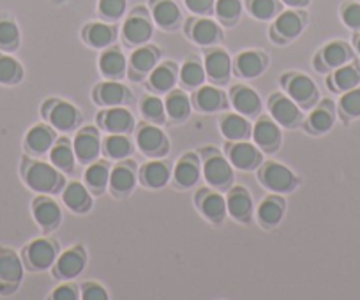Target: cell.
<instances>
[{
  "instance_id": "cell-1",
  "label": "cell",
  "mask_w": 360,
  "mask_h": 300,
  "mask_svg": "<svg viewBox=\"0 0 360 300\" xmlns=\"http://www.w3.org/2000/svg\"><path fill=\"white\" fill-rule=\"evenodd\" d=\"M23 178L27 185L36 193H55L62 185V175L57 168L41 161H25Z\"/></svg>"
},
{
  "instance_id": "cell-2",
  "label": "cell",
  "mask_w": 360,
  "mask_h": 300,
  "mask_svg": "<svg viewBox=\"0 0 360 300\" xmlns=\"http://www.w3.org/2000/svg\"><path fill=\"white\" fill-rule=\"evenodd\" d=\"M23 278V263L11 249L0 247V293L9 295L20 286Z\"/></svg>"
},
{
  "instance_id": "cell-3",
  "label": "cell",
  "mask_w": 360,
  "mask_h": 300,
  "mask_svg": "<svg viewBox=\"0 0 360 300\" xmlns=\"http://www.w3.org/2000/svg\"><path fill=\"white\" fill-rule=\"evenodd\" d=\"M23 258L30 270H46L57 261V247L50 240L37 239L25 247Z\"/></svg>"
},
{
  "instance_id": "cell-4",
  "label": "cell",
  "mask_w": 360,
  "mask_h": 300,
  "mask_svg": "<svg viewBox=\"0 0 360 300\" xmlns=\"http://www.w3.org/2000/svg\"><path fill=\"white\" fill-rule=\"evenodd\" d=\"M262 184L266 189L274 193H286L292 191L297 185V177L286 167L278 163H266L259 171Z\"/></svg>"
},
{
  "instance_id": "cell-5",
  "label": "cell",
  "mask_w": 360,
  "mask_h": 300,
  "mask_svg": "<svg viewBox=\"0 0 360 300\" xmlns=\"http://www.w3.org/2000/svg\"><path fill=\"white\" fill-rule=\"evenodd\" d=\"M43 115L58 131H71L79 120L78 110L69 103L60 101H53V108H50V101H48L43 108Z\"/></svg>"
},
{
  "instance_id": "cell-6",
  "label": "cell",
  "mask_w": 360,
  "mask_h": 300,
  "mask_svg": "<svg viewBox=\"0 0 360 300\" xmlns=\"http://www.w3.org/2000/svg\"><path fill=\"white\" fill-rule=\"evenodd\" d=\"M136 140L140 150L147 156H162L168 150V140H166L165 133L159 127L150 126V124L138 131Z\"/></svg>"
},
{
  "instance_id": "cell-7",
  "label": "cell",
  "mask_w": 360,
  "mask_h": 300,
  "mask_svg": "<svg viewBox=\"0 0 360 300\" xmlns=\"http://www.w3.org/2000/svg\"><path fill=\"white\" fill-rule=\"evenodd\" d=\"M252 138H255V143L259 148H263L265 152H274L279 143H281V131H279L278 124L274 120H270L269 117H262L255 124Z\"/></svg>"
},
{
  "instance_id": "cell-8",
  "label": "cell",
  "mask_w": 360,
  "mask_h": 300,
  "mask_svg": "<svg viewBox=\"0 0 360 300\" xmlns=\"http://www.w3.org/2000/svg\"><path fill=\"white\" fill-rule=\"evenodd\" d=\"M353 53L352 50H349L348 44L345 43H339V41H335V43H330L327 44V46L323 48V50L318 53V60L316 62V69L318 71H327V69H338L341 67V65L348 64L349 60H352Z\"/></svg>"
},
{
  "instance_id": "cell-9",
  "label": "cell",
  "mask_w": 360,
  "mask_h": 300,
  "mask_svg": "<svg viewBox=\"0 0 360 300\" xmlns=\"http://www.w3.org/2000/svg\"><path fill=\"white\" fill-rule=\"evenodd\" d=\"M285 85L290 98L299 103L300 106H311L316 99V85L313 84L311 78L304 77V74H292L290 80L285 78Z\"/></svg>"
},
{
  "instance_id": "cell-10",
  "label": "cell",
  "mask_w": 360,
  "mask_h": 300,
  "mask_svg": "<svg viewBox=\"0 0 360 300\" xmlns=\"http://www.w3.org/2000/svg\"><path fill=\"white\" fill-rule=\"evenodd\" d=\"M32 212L34 219H36L37 224L44 230L57 228L58 223H60L62 219V212L60 209H58V205L53 200L46 198V196H39V198L34 200Z\"/></svg>"
},
{
  "instance_id": "cell-11",
  "label": "cell",
  "mask_w": 360,
  "mask_h": 300,
  "mask_svg": "<svg viewBox=\"0 0 360 300\" xmlns=\"http://www.w3.org/2000/svg\"><path fill=\"white\" fill-rule=\"evenodd\" d=\"M269 108L276 122H279L281 126L293 127L297 126V122H299L300 119V112L299 108H297L295 101L285 98V96H272V99H270L269 103Z\"/></svg>"
},
{
  "instance_id": "cell-12",
  "label": "cell",
  "mask_w": 360,
  "mask_h": 300,
  "mask_svg": "<svg viewBox=\"0 0 360 300\" xmlns=\"http://www.w3.org/2000/svg\"><path fill=\"white\" fill-rule=\"evenodd\" d=\"M75 156L83 163H90L99 156V138L92 127H85L79 131L72 145Z\"/></svg>"
},
{
  "instance_id": "cell-13",
  "label": "cell",
  "mask_w": 360,
  "mask_h": 300,
  "mask_svg": "<svg viewBox=\"0 0 360 300\" xmlns=\"http://www.w3.org/2000/svg\"><path fill=\"white\" fill-rule=\"evenodd\" d=\"M228 154H230L231 164H233L235 168H238V170H255V168L262 163V156H259V152L256 150L255 145L244 143V141H238V143L231 145Z\"/></svg>"
},
{
  "instance_id": "cell-14",
  "label": "cell",
  "mask_w": 360,
  "mask_h": 300,
  "mask_svg": "<svg viewBox=\"0 0 360 300\" xmlns=\"http://www.w3.org/2000/svg\"><path fill=\"white\" fill-rule=\"evenodd\" d=\"M85 268V254L79 247L69 249L55 261V275L58 279H71L76 278L79 272Z\"/></svg>"
},
{
  "instance_id": "cell-15",
  "label": "cell",
  "mask_w": 360,
  "mask_h": 300,
  "mask_svg": "<svg viewBox=\"0 0 360 300\" xmlns=\"http://www.w3.org/2000/svg\"><path fill=\"white\" fill-rule=\"evenodd\" d=\"M203 174H205L207 182L214 188H224L231 181V167L219 154H212L210 157H207Z\"/></svg>"
},
{
  "instance_id": "cell-16",
  "label": "cell",
  "mask_w": 360,
  "mask_h": 300,
  "mask_svg": "<svg viewBox=\"0 0 360 300\" xmlns=\"http://www.w3.org/2000/svg\"><path fill=\"white\" fill-rule=\"evenodd\" d=\"M231 71V60L228 53L221 50H214L205 58V72L216 84H226Z\"/></svg>"
},
{
  "instance_id": "cell-17",
  "label": "cell",
  "mask_w": 360,
  "mask_h": 300,
  "mask_svg": "<svg viewBox=\"0 0 360 300\" xmlns=\"http://www.w3.org/2000/svg\"><path fill=\"white\" fill-rule=\"evenodd\" d=\"M230 96L235 110L238 113H242V115L252 117L262 108V101H259L258 94L255 91H251V89L244 87V85H237V87L231 89Z\"/></svg>"
},
{
  "instance_id": "cell-18",
  "label": "cell",
  "mask_w": 360,
  "mask_h": 300,
  "mask_svg": "<svg viewBox=\"0 0 360 300\" xmlns=\"http://www.w3.org/2000/svg\"><path fill=\"white\" fill-rule=\"evenodd\" d=\"M99 122L108 133L124 134L133 127V115L126 108H112L106 110L99 117Z\"/></svg>"
},
{
  "instance_id": "cell-19",
  "label": "cell",
  "mask_w": 360,
  "mask_h": 300,
  "mask_svg": "<svg viewBox=\"0 0 360 300\" xmlns=\"http://www.w3.org/2000/svg\"><path fill=\"white\" fill-rule=\"evenodd\" d=\"M200 193H202V195L198 196V203L203 216H205L207 219L214 221V223L223 221L228 210L226 200H224L221 195H217V193H210V191H200Z\"/></svg>"
},
{
  "instance_id": "cell-20",
  "label": "cell",
  "mask_w": 360,
  "mask_h": 300,
  "mask_svg": "<svg viewBox=\"0 0 360 300\" xmlns=\"http://www.w3.org/2000/svg\"><path fill=\"white\" fill-rule=\"evenodd\" d=\"M55 141V133L48 126H34L25 136V148L32 154H44Z\"/></svg>"
},
{
  "instance_id": "cell-21",
  "label": "cell",
  "mask_w": 360,
  "mask_h": 300,
  "mask_svg": "<svg viewBox=\"0 0 360 300\" xmlns=\"http://www.w3.org/2000/svg\"><path fill=\"white\" fill-rule=\"evenodd\" d=\"M152 25L145 16L134 15L124 25V37L129 44H143L150 39Z\"/></svg>"
},
{
  "instance_id": "cell-22",
  "label": "cell",
  "mask_w": 360,
  "mask_h": 300,
  "mask_svg": "<svg viewBox=\"0 0 360 300\" xmlns=\"http://www.w3.org/2000/svg\"><path fill=\"white\" fill-rule=\"evenodd\" d=\"M99 105L103 106H119L129 101V91L122 84L117 81H106L98 87V92L94 94Z\"/></svg>"
},
{
  "instance_id": "cell-23",
  "label": "cell",
  "mask_w": 360,
  "mask_h": 300,
  "mask_svg": "<svg viewBox=\"0 0 360 300\" xmlns=\"http://www.w3.org/2000/svg\"><path fill=\"white\" fill-rule=\"evenodd\" d=\"M266 60L263 55L256 53V51H244L235 60V71L240 74L242 78H256L259 77L265 69Z\"/></svg>"
},
{
  "instance_id": "cell-24",
  "label": "cell",
  "mask_w": 360,
  "mask_h": 300,
  "mask_svg": "<svg viewBox=\"0 0 360 300\" xmlns=\"http://www.w3.org/2000/svg\"><path fill=\"white\" fill-rule=\"evenodd\" d=\"M226 207L235 219L245 221L252 212V200L244 188H235L228 195Z\"/></svg>"
},
{
  "instance_id": "cell-25",
  "label": "cell",
  "mask_w": 360,
  "mask_h": 300,
  "mask_svg": "<svg viewBox=\"0 0 360 300\" xmlns=\"http://www.w3.org/2000/svg\"><path fill=\"white\" fill-rule=\"evenodd\" d=\"M332 89L339 92H348L360 84V67L356 64H345L335 69L334 77L330 78Z\"/></svg>"
},
{
  "instance_id": "cell-26",
  "label": "cell",
  "mask_w": 360,
  "mask_h": 300,
  "mask_svg": "<svg viewBox=\"0 0 360 300\" xmlns=\"http://www.w3.org/2000/svg\"><path fill=\"white\" fill-rule=\"evenodd\" d=\"M64 203L72 210V212H86L92 205V200H90V195L86 193L85 185L78 184V182H71L68 188L64 189Z\"/></svg>"
},
{
  "instance_id": "cell-27",
  "label": "cell",
  "mask_w": 360,
  "mask_h": 300,
  "mask_svg": "<svg viewBox=\"0 0 360 300\" xmlns=\"http://www.w3.org/2000/svg\"><path fill=\"white\" fill-rule=\"evenodd\" d=\"M136 184V175L129 164H119L110 174V188L115 195H127Z\"/></svg>"
},
{
  "instance_id": "cell-28",
  "label": "cell",
  "mask_w": 360,
  "mask_h": 300,
  "mask_svg": "<svg viewBox=\"0 0 360 300\" xmlns=\"http://www.w3.org/2000/svg\"><path fill=\"white\" fill-rule=\"evenodd\" d=\"M302 18H300L297 13L286 11L283 13V15H279V18L276 20L272 34H279V36L283 37V41H288L299 36V34L302 32Z\"/></svg>"
},
{
  "instance_id": "cell-29",
  "label": "cell",
  "mask_w": 360,
  "mask_h": 300,
  "mask_svg": "<svg viewBox=\"0 0 360 300\" xmlns=\"http://www.w3.org/2000/svg\"><path fill=\"white\" fill-rule=\"evenodd\" d=\"M155 23L162 29H173L180 20V9L173 0H159L152 9Z\"/></svg>"
},
{
  "instance_id": "cell-30",
  "label": "cell",
  "mask_w": 360,
  "mask_h": 300,
  "mask_svg": "<svg viewBox=\"0 0 360 300\" xmlns=\"http://www.w3.org/2000/svg\"><path fill=\"white\" fill-rule=\"evenodd\" d=\"M173 177H175V182L180 188H191V185H195L200 178L196 159H193V156H186L184 159L179 161L175 171H173Z\"/></svg>"
},
{
  "instance_id": "cell-31",
  "label": "cell",
  "mask_w": 360,
  "mask_h": 300,
  "mask_svg": "<svg viewBox=\"0 0 360 300\" xmlns=\"http://www.w3.org/2000/svg\"><path fill=\"white\" fill-rule=\"evenodd\" d=\"M195 103L202 112H217V110L226 106L223 92L217 91L216 87H202L195 96Z\"/></svg>"
},
{
  "instance_id": "cell-32",
  "label": "cell",
  "mask_w": 360,
  "mask_h": 300,
  "mask_svg": "<svg viewBox=\"0 0 360 300\" xmlns=\"http://www.w3.org/2000/svg\"><path fill=\"white\" fill-rule=\"evenodd\" d=\"M99 69L106 78H119L126 71V57L119 50H108L99 58Z\"/></svg>"
},
{
  "instance_id": "cell-33",
  "label": "cell",
  "mask_w": 360,
  "mask_h": 300,
  "mask_svg": "<svg viewBox=\"0 0 360 300\" xmlns=\"http://www.w3.org/2000/svg\"><path fill=\"white\" fill-rule=\"evenodd\" d=\"M169 178V170L165 163L161 161H154V163L145 164L141 170V182L152 189H159L166 185Z\"/></svg>"
},
{
  "instance_id": "cell-34",
  "label": "cell",
  "mask_w": 360,
  "mask_h": 300,
  "mask_svg": "<svg viewBox=\"0 0 360 300\" xmlns=\"http://www.w3.org/2000/svg\"><path fill=\"white\" fill-rule=\"evenodd\" d=\"M176 74L175 69H173L172 64H162L158 65V67L152 69L150 78H148V84L154 89L155 92H168L169 89L175 85Z\"/></svg>"
},
{
  "instance_id": "cell-35",
  "label": "cell",
  "mask_w": 360,
  "mask_h": 300,
  "mask_svg": "<svg viewBox=\"0 0 360 300\" xmlns=\"http://www.w3.org/2000/svg\"><path fill=\"white\" fill-rule=\"evenodd\" d=\"M85 182L96 195H101L110 182V170L106 163L90 164L85 171Z\"/></svg>"
},
{
  "instance_id": "cell-36",
  "label": "cell",
  "mask_w": 360,
  "mask_h": 300,
  "mask_svg": "<svg viewBox=\"0 0 360 300\" xmlns=\"http://www.w3.org/2000/svg\"><path fill=\"white\" fill-rule=\"evenodd\" d=\"M283 214H285V203L278 198L263 200L258 209V217L262 221V224H265V226H274V224H278L283 219Z\"/></svg>"
},
{
  "instance_id": "cell-37",
  "label": "cell",
  "mask_w": 360,
  "mask_h": 300,
  "mask_svg": "<svg viewBox=\"0 0 360 300\" xmlns=\"http://www.w3.org/2000/svg\"><path fill=\"white\" fill-rule=\"evenodd\" d=\"M221 131H223V134L228 140L240 141L244 138H248L249 124L240 115H226L221 120Z\"/></svg>"
},
{
  "instance_id": "cell-38",
  "label": "cell",
  "mask_w": 360,
  "mask_h": 300,
  "mask_svg": "<svg viewBox=\"0 0 360 300\" xmlns=\"http://www.w3.org/2000/svg\"><path fill=\"white\" fill-rule=\"evenodd\" d=\"M23 78V69L16 58L0 53V84L16 85Z\"/></svg>"
},
{
  "instance_id": "cell-39",
  "label": "cell",
  "mask_w": 360,
  "mask_h": 300,
  "mask_svg": "<svg viewBox=\"0 0 360 300\" xmlns=\"http://www.w3.org/2000/svg\"><path fill=\"white\" fill-rule=\"evenodd\" d=\"M189 112H191V105H189V99L184 92L175 91L168 96V99H166V113H168L169 119L180 122V120H184L189 115Z\"/></svg>"
},
{
  "instance_id": "cell-40",
  "label": "cell",
  "mask_w": 360,
  "mask_h": 300,
  "mask_svg": "<svg viewBox=\"0 0 360 300\" xmlns=\"http://www.w3.org/2000/svg\"><path fill=\"white\" fill-rule=\"evenodd\" d=\"M85 39L90 46L105 48L115 39V30L105 23H92V25L86 27Z\"/></svg>"
},
{
  "instance_id": "cell-41",
  "label": "cell",
  "mask_w": 360,
  "mask_h": 300,
  "mask_svg": "<svg viewBox=\"0 0 360 300\" xmlns=\"http://www.w3.org/2000/svg\"><path fill=\"white\" fill-rule=\"evenodd\" d=\"M51 163L57 170L72 171L75 168V150L71 148L69 141L60 140L53 148H51Z\"/></svg>"
},
{
  "instance_id": "cell-42",
  "label": "cell",
  "mask_w": 360,
  "mask_h": 300,
  "mask_svg": "<svg viewBox=\"0 0 360 300\" xmlns=\"http://www.w3.org/2000/svg\"><path fill=\"white\" fill-rule=\"evenodd\" d=\"M219 37V29L214 22L210 20H198L195 22L191 29V39L195 43L202 44V46H209V44H214Z\"/></svg>"
},
{
  "instance_id": "cell-43",
  "label": "cell",
  "mask_w": 360,
  "mask_h": 300,
  "mask_svg": "<svg viewBox=\"0 0 360 300\" xmlns=\"http://www.w3.org/2000/svg\"><path fill=\"white\" fill-rule=\"evenodd\" d=\"M158 50L155 48H138L133 55H131V67L133 71H138V74H145V72L152 71L158 64Z\"/></svg>"
},
{
  "instance_id": "cell-44",
  "label": "cell",
  "mask_w": 360,
  "mask_h": 300,
  "mask_svg": "<svg viewBox=\"0 0 360 300\" xmlns=\"http://www.w3.org/2000/svg\"><path fill=\"white\" fill-rule=\"evenodd\" d=\"M328 106V105H327ZM327 106H321V108H316L307 119V126L313 133H327V131L332 129L334 126V113H332L330 108Z\"/></svg>"
},
{
  "instance_id": "cell-45",
  "label": "cell",
  "mask_w": 360,
  "mask_h": 300,
  "mask_svg": "<svg viewBox=\"0 0 360 300\" xmlns=\"http://www.w3.org/2000/svg\"><path fill=\"white\" fill-rule=\"evenodd\" d=\"M180 78H182V84H184L186 87H200V85L205 81V69L202 67V64H200L198 60H188L182 65Z\"/></svg>"
},
{
  "instance_id": "cell-46",
  "label": "cell",
  "mask_w": 360,
  "mask_h": 300,
  "mask_svg": "<svg viewBox=\"0 0 360 300\" xmlns=\"http://www.w3.org/2000/svg\"><path fill=\"white\" fill-rule=\"evenodd\" d=\"M105 150L112 159H124L131 154V141L124 134H113L106 138Z\"/></svg>"
},
{
  "instance_id": "cell-47",
  "label": "cell",
  "mask_w": 360,
  "mask_h": 300,
  "mask_svg": "<svg viewBox=\"0 0 360 300\" xmlns=\"http://www.w3.org/2000/svg\"><path fill=\"white\" fill-rule=\"evenodd\" d=\"M20 44V30L11 20H0V50L11 51Z\"/></svg>"
},
{
  "instance_id": "cell-48",
  "label": "cell",
  "mask_w": 360,
  "mask_h": 300,
  "mask_svg": "<svg viewBox=\"0 0 360 300\" xmlns=\"http://www.w3.org/2000/svg\"><path fill=\"white\" fill-rule=\"evenodd\" d=\"M339 112L346 120L360 117V89L355 87L342 94L339 101Z\"/></svg>"
},
{
  "instance_id": "cell-49",
  "label": "cell",
  "mask_w": 360,
  "mask_h": 300,
  "mask_svg": "<svg viewBox=\"0 0 360 300\" xmlns=\"http://www.w3.org/2000/svg\"><path fill=\"white\" fill-rule=\"evenodd\" d=\"M141 113L150 122H162L165 120V105L155 96H147L141 101Z\"/></svg>"
},
{
  "instance_id": "cell-50",
  "label": "cell",
  "mask_w": 360,
  "mask_h": 300,
  "mask_svg": "<svg viewBox=\"0 0 360 300\" xmlns=\"http://www.w3.org/2000/svg\"><path fill=\"white\" fill-rule=\"evenodd\" d=\"M240 0H217L216 13L223 22H235L240 16Z\"/></svg>"
},
{
  "instance_id": "cell-51",
  "label": "cell",
  "mask_w": 360,
  "mask_h": 300,
  "mask_svg": "<svg viewBox=\"0 0 360 300\" xmlns=\"http://www.w3.org/2000/svg\"><path fill=\"white\" fill-rule=\"evenodd\" d=\"M249 9L258 20H269L278 11L276 0H249Z\"/></svg>"
},
{
  "instance_id": "cell-52",
  "label": "cell",
  "mask_w": 360,
  "mask_h": 300,
  "mask_svg": "<svg viewBox=\"0 0 360 300\" xmlns=\"http://www.w3.org/2000/svg\"><path fill=\"white\" fill-rule=\"evenodd\" d=\"M126 9V0H99V11L106 18H120Z\"/></svg>"
},
{
  "instance_id": "cell-53",
  "label": "cell",
  "mask_w": 360,
  "mask_h": 300,
  "mask_svg": "<svg viewBox=\"0 0 360 300\" xmlns=\"http://www.w3.org/2000/svg\"><path fill=\"white\" fill-rule=\"evenodd\" d=\"M341 16L346 27H349L353 30H360V4H356V2L346 4L342 8Z\"/></svg>"
},
{
  "instance_id": "cell-54",
  "label": "cell",
  "mask_w": 360,
  "mask_h": 300,
  "mask_svg": "<svg viewBox=\"0 0 360 300\" xmlns=\"http://www.w3.org/2000/svg\"><path fill=\"white\" fill-rule=\"evenodd\" d=\"M83 299L85 300H106V289L103 286L96 285V282H89V285L83 286Z\"/></svg>"
},
{
  "instance_id": "cell-55",
  "label": "cell",
  "mask_w": 360,
  "mask_h": 300,
  "mask_svg": "<svg viewBox=\"0 0 360 300\" xmlns=\"http://www.w3.org/2000/svg\"><path fill=\"white\" fill-rule=\"evenodd\" d=\"M189 11L196 13V15H207L212 11L214 0H186Z\"/></svg>"
},
{
  "instance_id": "cell-56",
  "label": "cell",
  "mask_w": 360,
  "mask_h": 300,
  "mask_svg": "<svg viewBox=\"0 0 360 300\" xmlns=\"http://www.w3.org/2000/svg\"><path fill=\"white\" fill-rule=\"evenodd\" d=\"M55 300H76L78 299V293H76V288L71 285L58 286L53 293Z\"/></svg>"
},
{
  "instance_id": "cell-57",
  "label": "cell",
  "mask_w": 360,
  "mask_h": 300,
  "mask_svg": "<svg viewBox=\"0 0 360 300\" xmlns=\"http://www.w3.org/2000/svg\"><path fill=\"white\" fill-rule=\"evenodd\" d=\"M283 2L288 6H306L309 0H283Z\"/></svg>"
},
{
  "instance_id": "cell-58",
  "label": "cell",
  "mask_w": 360,
  "mask_h": 300,
  "mask_svg": "<svg viewBox=\"0 0 360 300\" xmlns=\"http://www.w3.org/2000/svg\"><path fill=\"white\" fill-rule=\"evenodd\" d=\"M355 48H356V51H359V53H360V34L355 37Z\"/></svg>"
}]
</instances>
